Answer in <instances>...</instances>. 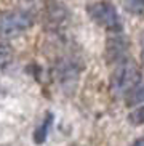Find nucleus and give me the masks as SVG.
I'll return each mask as SVG.
<instances>
[{
	"instance_id": "f03ea898",
	"label": "nucleus",
	"mask_w": 144,
	"mask_h": 146,
	"mask_svg": "<svg viewBox=\"0 0 144 146\" xmlns=\"http://www.w3.org/2000/svg\"><path fill=\"white\" fill-rule=\"evenodd\" d=\"M35 16L30 10L13 8L0 15V37H16L34 26Z\"/></svg>"
},
{
	"instance_id": "6e6552de",
	"label": "nucleus",
	"mask_w": 144,
	"mask_h": 146,
	"mask_svg": "<svg viewBox=\"0 0 144 146\" xmlns=\"http://www.w3.org/2000/svg\"><path fill=\"white\" fill-rule=\"evenodd\" d=\"M128 122L133 125V127H139V125L144 124V104L135 108L130 114H128Z\"/></svg>"
},
{
	"instance_id": "20e7f679",
	"label": "nucleus",
	"mask_w": 144,
	"mask_h": 146,
	"mask_svg": "<svg viewBox=\"0 0 144 146\" xmlns=\"http://www.w3.org/2000/svg\"><path fill=\"white\" fill-rule=\"evenodd\" d=\"M130 40L122 32H112L106 42V60L109 64H119L128 58Z\"/></svg>"
},
{
	"instance_id": "0eeeda50",
	"label": "nucleus",
	"mask_w": 144,
	"mask_h": 146,
	"mask_svg": "<svg viewBox=\"0 0 144 146\" xmlns=\"http://www.w3.org/2000/svg\"><path fill=\"white\" fill-rule=\"evenodd\" d=\"M141 104H144V84L138 85L135 90L127 96V106H130V108L136 106L138 108V106H141Z\"/></svg>"
},
{
	"instance_id": "39448f33",
	"label": "nucleus",
	"mask_w": 144,
	"mask_h": 146,
	"mask_svg": "<svg viewBox=\"0 0 144 146\" xmlns=\"http://www.w3.org/2000/svg\"><path fill=\"white\" fill-rule=\"evenodd\" d=\"M80 66H79V60L75 58H64L63 61L58 63L56 68V74L59 79L63 87H74L79 82V74H80Z\"/></svg>"
},
{
	"instance_id": "1a4fd4ad",
	"label": "nucleus",
	"mask_w": 144,
	"mask_h": 146,
	"mask_svg": "<svg viewBox=\"0 0 144 146\" xmlns=\"http://www.w3.org/2000/svg\"><path fill=\"white\" fill-rule=\"evenodd\" d=\"M123 7L127 8V11L133 15H144V0H131V2H123Z\"/></svg>"
},
{
	"instance_id": "f8f14e48",
	"label": "nucleus",
	"mask_w": 144,
	"mask_h": 146,
	"mask_svg": "<svg viewBox=\"0 0 144 146\" xmlns=\"http://www.w3.org/2000/svg\"><path fill=\"white\" fill-rule=\"evenodd\" d=\"M141 61L144 64V35H143V40H141Z\"/></svg>"
},
{
	"instance_id": "9d476101",
	"label": "nucleus",
	"mask_w": 144,
	"mask_h": 146,
	"mask_svg": "<svg viewBox=\"0 0 144 146\" xmlns=\"http://www.w3.org/2000/svg\"><path fill=\"white\" fill-rule=\"evenodd\" d=\"M11 58H13L11 47L10 45H5V43H0V69L8 64Z\"/></svg>"
},
{
	"instance_id": "f257e3e1",
	"label": "nucleus",
	"mask_w": 144,
	"mask_h": 146,
	"mask_svg": "<svg viewBox=\"0 0 144 146\" xmlns=\"http://www.w3.org/2000/svg\"><path fill=\"white\" fill-rule=\"evenodd\" d=\"M143 72L136 61L127 58L125 61L115 64L109 77V92L114 98L128 96L138 85H141Z\"/></svg>"
},
{
	"instance_id": "423d86ee",
	"label": "nucleus",
	"mask_w": 144,
	"mask_h": 146,
	"mask_svg": "<svg viewBox=\"0 0 144 146\" xmlns=\"http://www.w3.org/2000/svg\"><path fill=\"white\" fill-rule=\"evenodd\" d=\"M53 120H55L53 112H47L45 117H43V120L40 122V125L35 129L34 135H32L35 145H43V143L47 141L48 135H50V130H51V127H53Z\"/></svg>"
},
{
	"instance_id": "7ed1b4c3",
	"label": "nucleus",
	"mask_w": 144,
	"mask_h": 146,
	"mask_svg": "<svg viewBox=\"0 0 144 146\" xmlns=\"http://www.w3.org/2000/svg\"><path fill=\"white\" fill-rule=\"evenodd\" d=\"M87 13L98 26L110 32H122V19L110 2H90L87 3Z\"/></svg>"
},
{
	"instance_id": "9b49d317",
	"label": "nucleus",
	"mask_w": 144,
	"mask_h": 146,
	"mask_svg": "<svg viewBox=\"0 0 144 146\" xmlns=\"http://www.w3.org/2000/svg\"><path fill=\"white\" fill-rule=\"evenodd\" d=\"M130 146H144V135H143V137H139L138 140H135Z\"/></svg>"
}]
</instances>
